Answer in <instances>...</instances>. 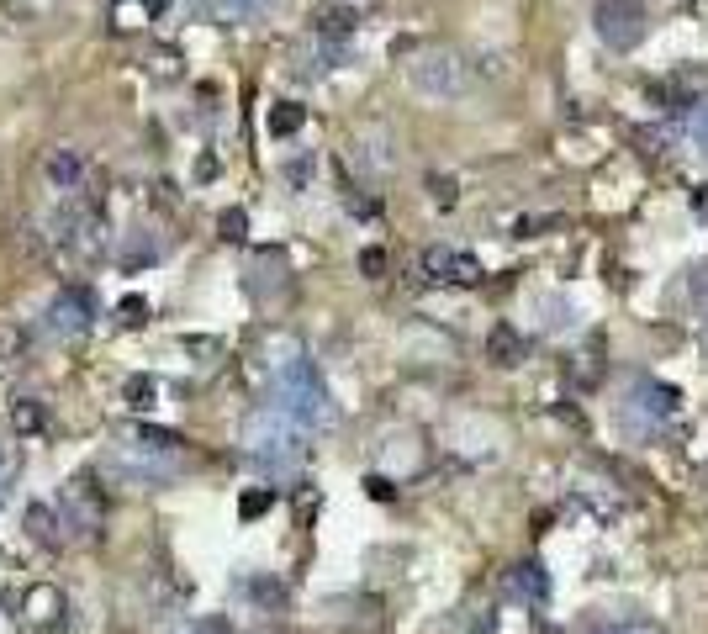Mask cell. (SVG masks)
<instances>
[{"label":"cell","mask_w":708,"mask_h":634,"mask_svg":"<svg viewBox=\"0 0 708 634\" xmlns=\"http://www.w3.org/2000/svg\"><path fill=\"white\" fill-rule=\"evenodd\" d=\"M270 407L281 418H291L296 428H307V434L333 423V397L307 354H291V360L270 365Z\"/></svg>","instance_id":"cell-1"},{"label":"cell","mask_w":708,"mask_h":634,"mask_svg":"<svg viewBox=\"0 0 708 634\" xmlns=\"http://www.w3.org/2000/svg\"><path fill=\"white\" fill-rule=\"evenodd\" d=\"M244 450H249L254 465H265L270 476H286L307 455V428H296L291 418L275 413V407H259L244 423Z\"/></svg>","instance_id":"cell-2"},{"label":"cell","mask_w":708,"mask_h":634,"mask_svg":"<svg viewBox=\"0 0 708 634\" xmlns=\"http://www.w3.org/2000/svg\"><path fill=\"white\" fill-rule=\"evenodd\" d=\"M407 85H413L423 101H460L465 90H471V69H465V59L450 48H428L407 64Z\"/></svg>","instance_id":"cell-3"},{"label":"cell","mask_w":708,"mask_h":634,"mask_svg":"<svg viewBox=\"0 0 708 634\" xmlns=\"http://www.w3.org/2000/svg\"><path fill=\"white\" fill-rule=\"evenodd\" d=\"M592 27H598L603 48H613V53H635L650 32L640 0H598L592 6Z\"/></svg>","instance_id":"cell-4"},{"label":"cell","mask_w":708,"mask_h":634,"mask_svg":"<svg viewBox=\"0 0 708 634\" xmlns=\"http://www.w3.org/2000/svg\"><path fill=\"white\" fill-rule=\"evenodd\" d=\"M90 323H96V296H90L85 286H64L43 312V328L53 333V339H80Z\"/></svg>","instance_id":"cell-5"},{"label":"cell","mask_w":708,"mask_h":634,"mask_svg":"<svg viewBox=\"0 0 708 634\" xmlns=\"http://www.w3.org/2000/svg\"><path fill=\"white\" fill-rule=\"evenodd\" d=\"M423 275H428V281H444V286H481V275H487V270H481L476 254L434 244V249H423Z\"/></svg>","instance_id":"cell-6"},{"label":"cell","mask_w":708,"mask_h":634,"mask_svg":"<svg viewBox=\"0 0 708 634\" xmlns=\"http://www.w3.org/2000/svg\"><path fill=\"white\" fill-rule=\"evenodd\" d=\"M629 413H635L640 423H650V428H661V423H672L682 413V391L672 381L645 376V381H635V402H629Z\"/></svg>","instance_id":"cell-7"},{"label":"cell","mask_w":708,"mask_h":634,"mask_svg":"<svg viewBox=\"0 0 708 634\" xmlns=\"http://www.w3.org/2000/svg\"><path fill=\"white\" fill-rule=\"evenodd\" d=\"M508 592L518 603H529V608H545L550 603V576H545V566L539 561H518L513 571H508Z\"/></svg>","instance_id":"cell-8"},{"label":"cell","mask_w":708,"mask_h":634,"mask_svg":"<svg viewBox=\"0 0 708 634\" xmlns=\"http://www.w3.org/2000/svg\"><path fill=\"white\" fill-rule=\"evenodd\" d=\"M22 613L37 624V629H53V624H64V592L59 587H48V582H37L27 587V598H22Z\"/></svg>","instance_id":"cell-9"},{"label":"cell","mask_w":708,"mask_h":634,"mask_svg":"<svg viewBox=\"0 0 708 634\" xmlns=\"http://www.w3.org/2000/svg\"><path fill=\"white\" fill-rule=\"evenodd\" d=\"M524 354H529V344H524V333H518L513 323H497V328L487 333V360H492V365L513 370V365H524Z\"/></svg>","instance_id":"cell-10"},{"label":"cell","mask_w":708,"mask_h":634,"mask_svg":"<svg viewBox=\"0 0 708 634\" xmlns=\"http://www.w3.org/2000/svg\"><path fill=\"white\" fill-rule=\"evenodd\" d=\"M64 513H74V524H80V529H96L101 524V502H96L90 476H74L69 487H64Z\"/></svg>","instance_id":"cell-11"},{"label":"cell","mask_w":708,"mask_h":634,"mask_svg":"<svg viewBox=\"0 0 708 634\" xmlns=\"http://www.w3.org/2000/svg\"><path fill=\"white\" fill-rule=\"evenodd\" d=\"M133 444H138V450H148V455H164V460H170L175 450H180V434H175V428H159V423H138L133 428Z\"/></svg>","instance_id":"cell-12"},{"label":"cell","mask_w":708,"mask_h":634,"mask_svg":"<svg viewBox=\"0 0 708 634\" xmlns=\"http://www.w3.org/2000/svg\"><path fill=\"white\" fill-rule=\"evenodd\" d=\"M302 122H307V106H296V101H275V106L265 111V133H270V138L302 133Z\"/></svg>","instance_id":"cell-13"},{"label":"cell","mask_w":708,"mask_h":634,"mask_svg":"<svg viewBox=\"0 0 708 634\" xmlns=\"http://www.w3.org/2000/svg\"><path fill=\"white\" fill-rule=\"evenodd\" d=\"M80 154H69V148H59V154H48V164H43V175H48V185L53 191H74L80 185Z\"/></svg>","instance_id":"cell-14"},{"label":"cell","mask_w":708,"mask_h":634,"mask_svg":"<svg viewBox=\"0 0 708 634\" xmlns=\"http://www.w3.org/2000/svg\"><path fill=\"white\" fill-rule=\"evenodd\" d=\"M11 428H16V434H43V428H48V407L37 397H16L11 402Z\"/></svg>","instance_id":"cell-15"},{"label":"cell","mask_w":708,"mask_h":634,"mask_svg":"<svg viewBox=\"0 0 708 634\" xmlns=\"http://www.w3.org/2000/svg\"><path fill=\"white\" fill-rule=\"evenodd\" d=\"M354 27H360V16H354V11H328V16H318V37H323V43H349V37H354Z\"/></svg>","instance_id":"cell-16"},{"label":"cell","mask_w":708,"mask_h":634,"mask_svg":"<svg viewBox=\"0 0 708 634\" xmlns=\"http://www.w3.org/2000/svg\"><path fill=\"white\" fill-rule=\"evenodd\" d=\"M270 0H207V11L217 16V22H249V16H259Z\"/></svg>","instance_id":"cell-17"},{"label":"cell","mask_w":708,"mask_h":634,"mask_svg":"<svg viewBox=\"0 0 708 634\" xmlns=\"http://www.w3.org/2000/svg\"><path fill=\"white\" fill-rule=\"evenodd\" d=\"M122 397H127V407H133V413H148V407H154V397H159V381H154V376H133Z\"/></svg>","instance_id":"cell-18"},{"label":"cell","mask_w":708,"mask_h":634,"mask_svg":"<svg viewBox=\"0 0 708 634\" xmlns=\"http://www.w3.org/2000/svg\"><path fill=\"white\" fill-rule=\"evenodd\" d=\"M217 238H222V244H244V238H249V217H244V207H228V212L217 217Z\"/></svg>","instance_id":"cell-19"},{"label":"cell","mask_w":708,"mask_h":634,"mask_svg":"<svg viewBox=\"0 0 708 634\" xmlns=\"http://www.w3.org/2000/svg\"><path fill=\"white\" fill-rule=\"evenodd\" d=\"M428 201H434L439 212H450L455 201H460V185H455V175H428Z\"/></svg>","instance_id":"cell-20"},{"label":"cell","mask_w":708,"mask_h":634,"mask_svg":"<svg viewBox=\"0 0 708 634\" xmlns=\"http://www.w3.org/2000/svg\"><path fill=\"white\" fill-rule=\"evenodd\" d=\"M27 529H32L37 545H59V534H53V513L43 508V502H32V508H27Z\"/></svg>","instance_id":"cell-21"},{"label":"cell","mask_w":708,"mask_h":634,"mask_svg":"<svg viewBox=\"0 0 708 634\" xmlns=\"http://www.w3.org/2000/svg\"><path fill=\"white\" fill-rule=\"evenodd\" d=\"M587 634H666L656 619H608L598 629H587Z\"/></svg>","instance_id":"cell-22"},{"label":"cell","mask_w":708,"mask_h":634,"mask_svg":"<svg viewBox=\"0 0 708 634\" xmlns=\"http://www.w3.org/2000/svg\"><path fill=\"white\" fill-rule=\"evenodd\" d=\"M275 508V487H254L238 497V518H259V513H270Z\"/></svg>","instance_id":"cell-23"},{"label":"cell","mask_w":708,"mask_h":634,"mask_svg":"<svg viewBox=\"0 0 708 634\" xmlns=\"http://www.w3.org/2000/svg\"><path fill=\"white\" fill-rule=\"evenodd\" d=\"M687 133H693V143L708 154V101H693V106H687Z\"/></svg>","instance_id":"cell-24"},{"label":"cell","mask_w":708,"mask_h":634,"mask_svg":"<svg viewBox=\"0 0 708 634\" xmlns=\"http://www.w3.org/2000/svg\"><path fill=\"white\" fill-rule=\"evenodd\" d=\"M175 64H180V53L175 48H159L154 59H148V74H154V80H175V74H180Z\"/></svg>","instance_id":"cell-25"},{"label":"cell","mask_w":708,"mask_h":634,"mask_svg":"<svg viewBox=\"0 0 708 634\" xmlns=\"http://www.w3.org/2000/svg\"><path fill=\"white\" fill-rule=\"evenodd\" d=\"M117 317L127 328H138V323H148V302L143 296H122V307H117Z\"/></svg>","instance_id":"cell-26"},{"label":"cell","mask_w":708,"mask_h":634,"mask_svg":"<svg viewBox=\"0 0 708 634\" xmlns=\"http://www.w3.org/2000/svg\"><path fill=\"white\" fill-rule=\"evenodd\" d=\"M539 228H561V217H518L513 233H518V238H534Z\"/></svg>","instance_id":"cell-27"},{"label":"cell","mask_w":708,"mask_h":634,"mask_svg":"<svg viewBox=\"0 0 708 634\" xmlns=\"http://www.w3.org/2000/svg\"><path fill=\"white\" fill-rule=\"evenodd\" d=\"M360 270L370 275V281H381V275H386V254H381V249H365V254H360Z\"/></svg>","instance_id":"cell-28"},{"label":"cell","mask_w":708,"mask_h":634,"mask_svg":"<svg viewBox=\"0 0 708 634\" xmlns=\"http://www.w3.org/2000/svg\"><path fill=\"white\" fill-rule=\"evenodd\" d=\"M254 598L259 603H286V587L281 582H254Z\"/></svg>","instance_id":"cell-29"},{"label":"cell","mask_w":708,"mask_h":634,"mask_svg":"<svg viewBox=\"0 0 708 634\" xmlns=\"http://www.w3.org/2000/svg\"><path fill=\"white\" fill-rule=\"evenodd\" d=\"M185 634H233V629H228V619H196Z\"/></svg>","instance_id":"cell-30"},{"label":"cell","mask_w":708,"mask_h":634,"mask_svg":"<svg viewBox=\"0 0 708 634\" xmlns=\"http://www.w3.org/2000/svg\"><path fill=\"white\" fill-rule=\"evenodd\" d=\"M365 487H370V497H381V502L391 497V481H381V476H370V481H365Z\"/></svg>","instance_id":"cell-31"},{"label":"cell","mask_w":708,"mask_h":634,"mask_svg":"<svg viewBox=\"0 0 708 634\" xmlns=\"http://www.w3.org/2000/svg\"><path fill=\"white\" fill-rule=\"evenodd\" d=\"M143 11L148 16H164V11H170V0H143Z\"/></svg>","instance_id":"cell-32"},{"label":"cell","mask_w":708,"mask_h":634,"mask_svg":"<svg viewBox=\"0 0 708 634\" xmlns=\"http://www.w3.org/2000/svg\"><path fill=\"white\" fill-rule=\"evenodd\" d=\"M693 212H698V217H708V191H693Z\"/></svg>","instance_id":"cell-33"}]
</instances>
